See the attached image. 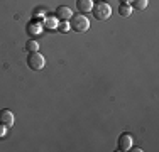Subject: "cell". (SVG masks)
Returning a JSON list of instances; mask_svg holds the SVG:
<instances>
[{
  "label": "cell",
  "instance_id": "cell-1",
  "mask_svg": "<svg viewBox=\"0 0 159 152\" xmlns=\"http://www.w3.org/2000/svg\"><path fill=\"white\" fill-rule=\"evenodd\" d=\"M92 12H93V17L98 19V20H108L112 15V7L107 2H98V3H93Z\"/></svg>",
  "mask_w": 159,
  "mask_h": 152
},
{
  "label": "cell",
  "instance_id": "cell-2",
  "mask_svg": "<svg viewBox=\"0 0 159 152\" xmlns=\"http://www.w3.org/2000/svg\"><path fill=\"white\" fill-rule=\"evenodd\" d=\"M70 25H71V29L76 30V32H86L90 27V20L83 14H75L73 17L70 19Z\"/></svg>",
  "mask_w": 159,
  "mask_h": 152
},
{
  "label": "cell",
  "instance_id": "cell-3",
  "mask_svg": "<svg viewBox=\"0 0 159 152\" xmlns=\"http://www.w3.org/2000/svg\"><path fill=\"white\" fill-rule=\"evenodd\" d=\"M44 64H46V59H44V56L41 54L39 51L29 52V56H27V66L31 68V69L41 71V69L44 68Z\"/></svg>",
  "mask_w": 159,
  "mask_h": 152
},
{
  "label": "cell",
  "instance_id": "cell-4",
  "mask_svg": "<svg viewBox=\"0 0 159 152\" xmlns=\"http://www.w3.org/2000/svg\"><path fill=\"white\" fill-rule=\"evenodd\" d=\"M14 122H16V117H14V113L10 112V110H7V108L0 110V123L9 128L14 125Z\"/></svg>",
  "mask_w": 159,
  "mask_h": 152
},
{
  "label": "cell",
  "instance_id": "cell-5",
  "mask_svg": "<svg viewBox=\"0 0 159 152\" xmlns=\"http://www.w3.org/2000/svg\"><path fill=\"white\" fill-rule=\"evenodd\" d=\"M132 144H134V140H132V135L130 134H122L119 137V142H117V147H119V150H129L132 147Z\"/></svg>",
  "mask_w": 159,
  "mask_h": 152
},
{
  "label": "cell",
  "instance_id": "cell-6",
  "mask_svg": "<svg viewBox=\"0 0 159 152\" xmlns=\"http://www.w3.org/2000/svg\"><path fill=\"white\" fill-rule=\"evenodd\" d=\"M54 17H56V19H59V20H70V19L73 17V12H71L70 7H66V5H59L58 9H56Z\"/></svg>",
  "mask_w": 159,
  "mask_h": 152
},
{
  "label": "cell",
  "instance_id": "cell-7",
  "mask_svg": "<svg viewBox=\"0 0 159 152\" xmlns=\"http://www.w3.org/2000/svg\"><path fill=\"white\" fill-rule=\"evenodd\" d=\"M76 9L80 14L92 12L93 9V0H76Z\"/></svg>",
  "mask_w": 159,
  "mask_h": 152
},
{
  "label": "cell",
  "instance_id": "cell-8",
  "mask_svg": "<svg viewBox=\"0 0 159 152\" xmlns=\"http://www.w3.org/2000/svg\"><path fill=\"white\" fill-rule=\"evenodd\" d=\"M130 7L135 10H144L147 7V3H149V0H130Z\"/></svg>",
  "mask_w": 159,
  "mask_h": 152
},
{
  "label": "cell",
  "instance_id": "cell-9",
  "mask_svg": "<svg viewBox=\"0 0 159 152\" xmlns=\"http://www.w3.org/2000/svg\"><path fill=\"white\" fill-rule=\"evenodd\" d=\"M25 51H27V52H36V51H39V42H37L36 39H29L27 42H25Z\"/></svg>",
  "mask_w": 159,
  "mask_h": 152
},
{
  "label": "cell",
  "instance_id": "cell-10",
  "mask_svg": "<svg viewBox=\"0 0 159 152\" xmlns=\"http://www.w3.org/2000/svg\"><path fill=\"white\" fill-rule=\"evenodd\" d=\"M119 14L122 15V17H129V15L132 14V7L129 5V3H120V7H119Z\"/></svg>",
  "mask_w": 159,
  "mask_h": 152
},
{
  "label": "cell",
  "instance_id": "cell-11",
  "mask_svg": "<svg viewBox=\"0 0 159 152\" xmlns=\"http://www.w3.org/2000/svg\"><path fill=\"white\" fill-rule=\"evenodd\" d=\"M44 27L46 29H56L58 27V19L56 17H46V20H44Z\"/></svg>",
  "mask_w": 159,
  "mask_h": 152
},
{
  "label": "cell",
  "instance_id": "cell-12",
  "mask_svg": "<svg viewBox=\"0 0 159 152\" xmlns=\"http://www.w3.org/2000/svg\"><path fill=\"white\" fill-rule=\"evenodd\" d=\"M56 29H58L59 30V32H68V30H70L71 29V25H70V22H68V20H61V24H58V27H56Z\"/></svg>",
  "mask_w": 159,
  "mask_h": 152
},
{
  "label": "cell",
  "instance_id": "cell-13",
  "mask_svg": "<svg viewBox=\"0 0 159 152\" xmlns=\"http://www.w3.org/2000/svg\"><path fill=\"white\" fill-rule=\"evenodd\" d=\"M29 32H31V34H39L41 32V30H43V25H41V24H37V22H34V24H31V25H29Z\"/></svg>",
  "mask_w": 159,
  "mask_h": 152
},
{
  "label": "cell",
  "instance_id": "cell-14",
  "mask_svg": "<svg viewBox=\"0 0 159 152\" xmlns=\"http://www.w3.org/2000/svg\"><path fill=\"white\" fill-rule=\"evenodd\" d=\"M5 132H7V127L0 123V139H3V137H5Z\"/></svg>",
  "mask_w": 159,
  "mask_h": 152
},
{
  "label": "cell",
  "instance_id": "cell-15",
  "mask_svg": "<svg viewBox=\"0 0 159 152\" xmlns=\"http://www.w3.org/2000/svg\"><path fill=\"white\" fill-rule=\"evenodd\" d=\"M129 150H134V152H141L142 149H139V147H135V149H132V147H130V149H129Z\"/></svg>",
  "mask_w": 159,
  "mask_h": 152
},
{
  "label": "cell",
  "instance_id": "cell-16",
  "mask_svg": "<svg viewBox=\"0 0 159 152\" xmlns=\"http://www.w3.org/2000/svg\"><path fill=\"white\" fill-rule=\"evenodd\" d=\"M130 0H120V3H129Z\"/></svg>",
  "mask_w": 159,
  "mask_h": 152
}]
</instances>
